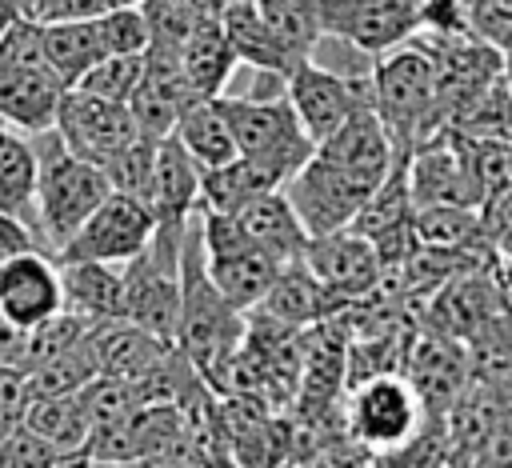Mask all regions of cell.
I'll list each match as a JSON object with an SVG mask.
<instances>
[{
	"label": "cell",
	"instance_id": "obj_1",
	"mask_svg": "<svg viewBox=\"0 0 512 468\" xmlns=\"http://www.w3.org/2000/svg\"><path fill=\"white\" fill-rule=\"evenodd\" d=\"M248 324L244 308H236L220 284L208 272V248L200 232V216L188 224L184 248H180V328H176V348L200 368L208 380L232 352L244 344Z\"/></svg>",
	"mask_w": 512,
	"mask_h": 468
},
{
	"label": "cell",
	"instance_id": "obj_2",
	"mask_svg": "<svg viewBox=\"0 0 512 468\" xmlns=\"http://www.w3.org/2000/svg\"><path fill=\"white\" fill-rule=\"evenodd\" d=\"M36 148V220H40V240L52 256L64 252V244L76 236V228L92 216V208L112 192L108 176L100 164L76 156L56 128L32 132Z\"/></svg>",
	"mask_w": 512,
	"mask_h": 468
},
{
	"label": "cell",
	"instance_id": "obj_3",
	"mask_svg": "<svg viewBox=\"0 0 512 468\" xmlns=\"http://www.w3.org/2000/svg\"><path fill=\"white\" fill-rule=\"evenodd\" d=\"M372 108L384 116L396 144L420 148L440 132H448L436 112L432 56L416 40H404L372 60Z\"/></svg>",
	"mask_w": 512,
	"mask_h": 468
},
{
	"label": "cell",
	"instance_id": "obj_4",
	"mask_svg": "<svg viewBox=\"0 0 512 468\" xmlns=\"http://www.w3.org/2000/svg\"><path fill=\"white\" fill-rule=\"evenodd\" d=\"M232 136L240 144L244 156H260L276 168L288 172V180L316 156V140L308 136V128L300 124L292 100H288V80L272 92V88H256L244 96H216Z\"/></svg>",
	"mask_w": 512,
	"mask_h": 468
},
{
	"label": "cell",
	"instance_id": "obj_5",
	"mask_svg": "<svg viewBox=\"0 0 512 468\" xmlns=\"http://www.w3.org/2000/svg\"><path fill=\"white\" fill-rule=\"evenodd\" d=\"M424 400L408 376L380 372L352 388L348 396V436H356L364 448H372L380 460H388L400 444H408L420 432Z\"/></svg>",
	"mask_w": 512,
	"mask_h": 468
},
{
	"label": "cell",
	"instance_id": "obj_6",
	"mask_svg": "<svg viewBox=\"0 0 512 468\" xmlns=\"http://www.w3.org/2000/svg\"><path fill=\"white\" fill-rule=\"evenodd\" d=\"M156 236V212L148 200L132 192H108L92 216L76 228V236L64 244L56 260H104V264H128L140 256Z\"/></svg>",
	"mask_w": 512,
	"mask_h": 468
},
{
	"label": "cell",
	"instance_id": "obj_7",
	"mask_svg": "<svg viewBox=\"0 0 512 468\" xmlns=\"http://www.w3.org/2000/svg\"><path fill=\"white\" fill-rule=\"evenodd\" d=\"M288 100H292L300 124L308 128V136L320 144L360 104H372V72H340V68L308 56L288 76Z\"/></svg>",
	"mask_w": 512,
	"mask_h": 468
},
{
	"label": "cell",
	"instance_id": "obj_8",
	"mask_svg": "<svg viewBox=\"0 0 512 468\" xmlns=\"http://www.w3.org/2000/svg\"><path fill=\"white\" fill-rule=\"evenodd\" d=\"M284 192H288L296 216L304 220L308 236H328V232L352 228L356 212L372 196L368 184H360L356 176H348L344 168H336L332 160H324L320 152L284 184Z\"/></svg>",
	"mask_w": 512,
	"mask_h": 468
},
{
	"label": "cell",
	"instance_id": "obj_9",
	"mask_svg": "<svg viewBox=\"0 0 512 468\" xmlns=\"http://www.w3.org/2000/svg\"><path fill=\"white\" fill-rule=\"evenodd\" d=\"M324 36L380 56L420 32V0H320Z\"/></svg>",
	"mask_w": 512,
	"mask_h": 468
},
{
	"label": "cell",
	"instance_id": "obj_10",
	"mask_svg": "<svg viewBox=\"0 0 512 468\" xmlns=\"http://www.w3.org/2000/svg\"><path fill=\"white\" fill-rule=\"evenodd\" d=\"M56 132L64 136V144L92 160V164H108L124 144H132L136 136H144L132 120V108L120 104V100H108V96H96V92H84V88H68L64 100H60V112H56Z\"/></svg>",
	"mask_w": 512,
	"mask_h": 468
},
{
	"label": "cell",
	"instance_id": "obj_11",
	"mask_svg": "<svg viewBox=\"0 0 512 468\" xmlns=\"http://www.w3.org/2000/svg\"><path fill=\"white\" fill-rule=\"evenodd\" d=\"M304 264L348 304L372 296L384 280V260H380L376 244L356 228L312 236L308 248H304Z\"/></svg>",
	"mask_w": 512,
	"mask_h": 468
},
{
	"label": "cell",
	"instance_id": "obj_12",
	"mask_svg": "<svg viewBox=\"0 0 512 468\" xmlns=\"http://www.w3.org/2000/svg\"><path fill=\"white\" fill-rule=\"evenodd\" d=\"M0 308L20 328H32L64 308L60 260L44 248L16 252L0 264Z\"/></svg>",
	"mask_w": 512,
	"mask_h": 468
},
{
	"label": "cell",
	"instance_id": "obj_13",
	"mask_svg": "<svg viewBox=\"0 0 512 468\" xmlns=\"http://www.w3.org/2000/svg\"><path fill=\"white\" fill-rule=\"evenodd\" d=\"M316 152L324 160H332L336 168H344L348 176H356L360 184L376 188L396 160V140H392L384 116L372 104H360L332 136H324L316 144Z\"/></svg>",
	"mask_w": 512,
	"mask_h": 468
},
{
	"label": "cell",
	"instance_id": "obj_14",
	"mask_svg": "<svg viewBox=\"0 0 512 468\" xmlns=\"http://www.w3.org/2000/svg\"><path fill=\"white\" fill-rule=\"evenodd\" d=\"M148 68H144V80L136 88V96L128 100L132 108V120L144 136L160 140V136H172L180 112L200 96L184 68H180V48H148Z\"/></svg>",
	"mask_w": 512,
	"mask_h": 468
},
{
	"label": "cell",
	"instance_id": "obj_15",
	"mask_svg": "<svg viewBox=\"0 0 512 468\" xmlns=\"http://www.w3.org/2000/svg\"><path fill=\"white\" fill-rule=\"evenodd\" d=\"M124 316L176 344L180 328V268L156 260L152 248L124 264Z\"/></svg>",
	"mask_w": 512,
	"mask_h": 468
},
{
	"label": "cell",
	"instance_id": "obj_16",
	"mask_svg": "<svg viewBox=\"0 0 512 468\" xmlns=\"http://www.w3.org/2000/svg\"><path fill=\"white\" fill-rule=\"evenodd\" d=\"M68 84L52 64H0V120L16 132L56 128Z\"/></svg>",
	"mask_w": 512,
	"mask_h": 468
},
{
	"label": "cell",
	"instance_id": "obj_17",
	"mask_svg": "<svg viewBox=\"0 0 512 468\" xmlns=\"http://www.w3.org/2000/svg\"><path fill=\"white\" fill-rule=\"evenodd\" d=\"M412 200L416 204H472L480 208V188L468 172L456 132H440L436 140L412 148Z\"/></svg>",
	"mask_w": 512,
	"mask_h": 468
},
{
	"label": "cell",
	"instance_id": "obj_18",
	"mask_svg": "<svg viewBox=\"0 0 512 468\" xmlns=\"http://www.w3.org/2000/svg\"><path fill=\"white\" fill-rule=\"evenodd\" d=\"M344 304H348V300H340V296L304 264V256H300V260H292V264L280 268V276L272 280V288L264 292V300L256 304V312H264V316H272V320H284V324H292V328H312V324L336 316Z\"/></svg>",
	"mask_w": 512,
	"mask_h": 468
},
{
	"label": "cell",
	"instance_id": "obj_19",
	"mask_svg": "<svg viewBox=\"0 0 512 468\" xmlns=\"http://www.w3.org/2000/svg\"><path fill=\"white\" fill-rule=\"evenodd\" d=\"M88 344L96 352V368L104 376H120V380H140L148 368H156L172 340L148 332L144 324L128 320V316H116V320H104V324H92L88 332Z\"/></svg>",
	"mask_w": 512,
	"mask_h": 468
},
{
	"label": "cell",
	"instance_id": "obj_20",
	"mask_svg": "<svg viewBox=\"0 0 512 468\" xmlns=\"http://www.w3.org/2000/svg\"><path fill=\"white\" fill-rule=\"evenodd\" d=\"M236 220H240L244 236H248L256 248H264L272 260H280V264L300 260L304 248H308V240H312L284 188H276V192H268V196H256L252 204L236 208Z\"/></svg>",
	"mask_w": 512,
	"mask_h": 468
},
{
	"label": "cell",
	"instance_id": "obj_21",
	"mask_svg": "<svg viewBox=\"0 0 512 468\" xmlns=\"http://www.w3.org/2000/svg\"><path fill=\"white\" fill-rule=\"evenodd\" d=\"M288 184V172L260 160V156H232L228 164L204 168L200 176V208H220V212H236L244 204H252L256 196H268L276 188Z\"/></svg>",
	"mask_w": 512,
	"mask_h": 468
},
{
	"label": "cell",
	"instance_id": "obj_22",
	"mask_svg": "<svg viewBox=\"0 0 512 468\" xmlns=\"http://www.w3.org/2000/svg\"><path fill=\"white\" fill-rule=\"evenodd\" d=\"M220 24H224V32H228V40H232V48H236V56H240V64H252L256 72H276V76H284V80H288L292 68L300 64V60L280 44V36L272 32V24H268L260 0H228Z\"/></svg>",
	"mask_w": 512,
	"mask_h": 468
},
{
	"label": "cell",
	"instance_id": "obj_23",
	"mask_svg": "<svg viewBox=\"0 0 512 468\" xmlns=\"http://www.w3.org/2000/svg\"><path fill=\"white\" fill-rule=\"evenodd\" d=\"M64 308L88 324L124 316V272L104 260H60Z\"/></svg>",
	"mask_w": 512,
	"mask_h": 468
},
{
	"label": "cell",
	"instance_id": "obj_24",
	"mask_svg": "<svg viewBox=\"0 0 512 468\" xmlns=\"http://www.w3.org/2000/svg\"><path fill=\"white\" fill-rule=\"evenodd\" d=\"M208 248V244H204ZM280 260H272L264 248L256 244H232L220 252H208V272L220 284V292L236 304V308H256L264 300V292L272 288V280L280 276Z\"/></svg>",
	"mask_w": 512,
	"mask_h": 468
},
{
	"label": "cell",
	"instance_id": "obj_25",
	"mask_svg": "<svg viewBox=\"0 0 512 468\" xmlns=\"http://www.w3.org/2000/svg\"><path fill=\"white\" fill-rule=\"evenodd\" d=\"M408 380L416 384L428 412H432V404H436V412H448L460 400L468 368H464V356L448 344V336H424L408 352Z\"/></svg>",
	"mask_w": 512,
	"mask_h": 468
},
{
	"label": "cell",
	"instance_id": "obj_26",
	"mask_svg": "<svg viewBox=\"0 0 512 468\" xmlns=\"http://www.w3.org/2000/svg\"><path fill=\"white\" fill-rule=\"evenodd\" d=\"M236 64H240V56L216 16H204L180 44V68L200 96H220L228 88Z\"/></svg>",
	"mask_w": 512,
	"mask_h": 468
},
{
	"label": "cell",
	"instance_id": "obj_27",
	"mask_svg": "<svg viewBox=\"0 0 512 468\" xmlns=\"http://www.w3.org/2000/svg\"><path fill=\"white\" fill-rule=\"evenodd\" d=\"M36 176H40V164H36L32 140H24L12 124L0 120V212L20 216L40 236V220H36Z\"/></svg>",
	"mask_w": 512,
	"mask_h": 468
},
{
	"label": "cell",
	"instance_id": "obj_28",
	"mask_svg": "<svg viewBox=\"0 0 512 468\" xmlns=\"http://www.w3.org/2000/svg\"><path fill=\"white\" fill-rule=\"evenodd\" d=\"M172 132L192 152V160L200 168H216V164H228L232 156H240V144H236L232 124H228V116H224V108H220L216 96H196L180 112V120H176Z\"/></svg>",
	"mask_w": 512,
	"mask_h": 468
},
{
	"label": "cell",
	"instance_id": "obj_29",
	"mask_svg": "<svg viewBox=\"0 0 512 468\" xmlns=\"http://www.w3.org/2000/svg\"><path fill=\"white\" fill-rule=\"evenodd\" d=\"M44 52H48V64L60 72V80L72 88L80 84V76L100 60L108 56L104 40H100V28H96V16H64V20H48L44 24Z\"/></svg>",
	"mask_w": 512,
	"mask_h": 468
},
{
	"label": "cell",
	"instance_id": "obj_30",
	"mask_svg": "<svg viewBox=\"0 0 512 468\" xmlns=\"http://www.w3.org/2000/svg\"><path fill=\"white\" fill-rule=\"evenodd\" d=\"M24 424L48 436L56 448H64L76 464H84V448L92 436V416L84 408L80 392H60V396H36L24 412Z\"/></svg>",
	"mask_w": 512,
	"mask_h": 468
},
{
	"label": "cell",
	"instance_id": "obj_31",
	"mask_svg": "<svg viewBox=\"0 0 512 468\" xmlns=\"http://www.w3.org/2000/svg\"><path fill=\"white\" fill-rule=\"evenodd\" d=\"M416 236L440 248H496L488 244L480 208L472 204H416Z\"/></svg>",
	"mask_w": 512,
	"mask_h": 468
},
{
	"label": "cell",
	"instance_id": "obj_32",
	"mask_svg": "<svg viewBox=\"0 0 512 468\" xmlns=\"http://www.w3.org/2000/svg\"><path fill=\"white\" fill-rule=\"evenodd\" d=\"M88 328H92L88 320H80L76 312L60 308L56 316H48V320H40V324L24 328V336H20V348H16V360H12V368H24V372H32V368L48 364L52 356H60V352H68L72 344H80V340L88 336Z\"/></svg>",
	"mask_w": 512,
	"mask_h": 468
},
{
	"label": "cell",
	"instance_id": "obj_33",
	"mask_svg": "<svg viewBox=\"0 0 512 468\" xmlns=\"http://www.w3.org/2000/svg\"><path fill=\"white\" fill-rule=\"evenodd\" d=\"M272 32L280 36V44L296 56L308 60L316 56L320 40H324V24H320V0H260Z\"/></svg>",
	"mask_w": 512,
	"mask_h": 468
},
{
	"label": "cell",
	"instance_id": "obj_34",
	"mask_svg": "<svg viewBox=\"0 0 512 468\" xmlns=\"http://www.w3.org/2000/svg\"><path fill=\"white\" fill-rule=\"evenodd\" d=\"M92 332V328H88ZM100 376V368H96V352H92V344H88V336L80 340V344H72L68 352H60V356H52L48 364H40V368H32L28 372V392H32V400L36 396H60V392H80L88 380H96Z\"/></svg>",
	"mask_w": 512,
	"mask_h": 468
},
{
	"label": "cell",
	"instance_id": "obj_35",
	"mask_svg": "<svg viewBox=\"0 0 512 468\" xmlns=\"http://www.w3.org/2000/svg\"><path fill=\"white\" fill-rule=\"evenodd\" d=\"M144 68H148V56L144 52H108L72 88H84V92H96V96H108V100L128 104L136 96L140 80H144Z\"/></svg>",
	"mask_w": 512,
	"mask_h": 468
},
{
	"label": "cell",
	"instance_id": "obj_36",
	"mask_svg": "<svg viewBox=\"0 0 512 468\" xmlns=\"http://www.w3.org/2000/svg\"><path fill=\"white\" fill-rule=\"evenodd\" d=\"M164 140V136H160ZM152 136H136L132 144H124L108 164H104V176L116 192H132L140 200H148L152 192V168H156V144Z\"/></svg>",
	"mask_w": 512,
	"mask_h": 468
},
{
	"label": "cell",
	"instance_id": "obj_37",
	"mask_svg": "<svg viewBox=\"0 0 512 468\" xmlns=\"http://www.w3.org/2000/svg\"><path fill=\"white\" fill-rule=\"evenodd\" d=\"M140 8L148 16V32H152L148 48H180L188 40V32L204 20L192 0H140Z\"/></svg>",
	"mask_w": 512,
	"mask_h": 468
},
{
	"label": "cell",
	"instance_id": "obj_38",
	"mask_svg": "<svg viewBox=\"0 0 512 468\" xmlns=\"http://www.w3.org/2000/svg\"><path fill=\"white\" fill-rule=\"evenodd\" d=\"M96 28L108 52H148V16L140 4H108L96 12Z\"/></svg>",
	"mask_w": 512,
	"mask_h": 468
},
{
	"label": "cell",
	"instance_id": "obj_39",
	"mask_svg": "<svg viewBox=\"0 0 512 468\" xmlns=\"http://www.w3.org/2000/svg\"><path fill=\"white\" fill-rule=\"evenodd\" d=\"M460 132H472V136H492V140H508L512 144V88L508 80L500 76L468 112L464 120L456 124Z\"/></svg>",
	"mask_w": 512,
	"mask_h": 468
},
{
	"label": "cell",
	"instance_id": "obj_40",
	"mask_svg": "<svg viewBox=\"0 0 512 468\" xmlns=\"http://www.w3.org/2000/svg\"><path fill=\"white\" fill-rule=\"evenodd\" d=\"M0 464L4 468H36V464H76L64 448H56L48 436H40L28 424H16L4 444H0Z\"/></svg>",
	"mask_w": 512,
	"mask_h": 468
},
{
	"label": "cell",
	"instance_id": "obj_41",
	"mask_svg": "<svg viewBox=\"0 0 512 468\" xmlns=\"http://www.w3.org/2000/svg\"><path fill=\"white\" fill-rule=\"evenodd\" d=\"M464 12H468V32H476L500 52L512 48V0H464Z\"/></svg>",
	"mask_w": 512,
	"mask_h": 468
},
{
	"label": "cell",
	"instance_id": "obj_42",
	"mask_svg": "<svg viewBox=\"0 0 512 468\" xmlns=\"http://www.w3.org/2000/svg\"><path fill=\"white\" fill-rule=\"evenodd\" d=\"M28 404H32L28 372L24 368H12V364H0V424H8V428L24 424Z\"/></svg>",
	"mask_w": 512,
	"mask_h": 468
},
{
	"label": "cell",
	"instance_id": "obj_43",
	"mask_svg": "<svg viewBox=\"0 0 512 468\" xmlns=\"http://www.w3.org/2000/svg\"><path fill=\"white\" fill-rule=\"evenodd\" d=\"M420 32H436V36L468 32L464 0H420Z\"/></svg>",
	"mask_w": 512,
	"mask_h": 468
},
{
	"label": "cell",
	"instance_id": "obj_44",
	"mask_svg": "<svg viewBox=\"0 0 512 468\" xmlns=\"http://www.w3.org/2000/svg\"><path fill=\"white\" fill-rule=\"evenodd\" d=\"M480 224H484L488 244L504 248V244L512 240V184H504L500 192H492V196L480 204Z\"/></svg>",
	"mask_w": 512,
	"mask_h": 468
},
{
	"label": "cell",
	"instance_id": "obj_45",
	"mask_svg": "<svg viewBox=\"0 0 512 468\" xmlns=\"http://www.w3.org/2000/svg\"><path fill=\"white\" fill-rule=\"evenodd\" d=\"M20 336H24V328H20L16 320H8L4 308H0V364H12V360H16Z\"/></svg>",
	"mask_w": 512,
	"mask_h": 468
},
{
	"label": "cell",
	"instance_id": "obj_46",
	"mask_svg": "<svg viewBox=\"0 0 512 468\" xmlns=\"http://www.w3.org/2000/svg\"><path fill=\"white\" fill-rule=\"evenodd\" d=\"M504 80H508V88H512V48L504 52Z\"/></svg>",
	"mask_w": 512,
	"mask_h": 468
},
{
	"label": "cell",
	"instance_id": "obj_47",
	"mask_svg": "<svg viewBox=\"0 0 512 468\" xmlns=\"http://www.w3.org/2000/svg\"><path fill=\"white\" fill-rule=\"evenodd\" d=\"M8 432H12V428H8V424H0V444H4V436H8Z\"/></svg>",
	"mask_w": 512,
	"mask_h": 468
},
{
	"label": "cell",
	"instance_id": "obj_48",
	"mask_svg": "<svg viewBox=\"0 0 512 468\" xmlns=\"http://www.w3.org/2000/svg\"><path fill=\"white\" fill-rule=\"evenodd\" d=\"M500 252H504V256H508V260H512V240H508V244H504V248H500Z\"/></svg>",
	"mask_w": 512,
	"mask_h": 468
},
{
	"label": "cell",
	"instance_id": "obj_49",
	"mask_svg": "<svg viewBox=\"0 0 512 468\" xmlns=\"http://www.w3.org/2000/svg\"><path fill=\"white\" fill-rule=\"evenodd\" d=\"M108 4H140V0H108Z\"/></svg>",
	"mask_w": 512,
	"mask_h": 468
}]
</instances>
